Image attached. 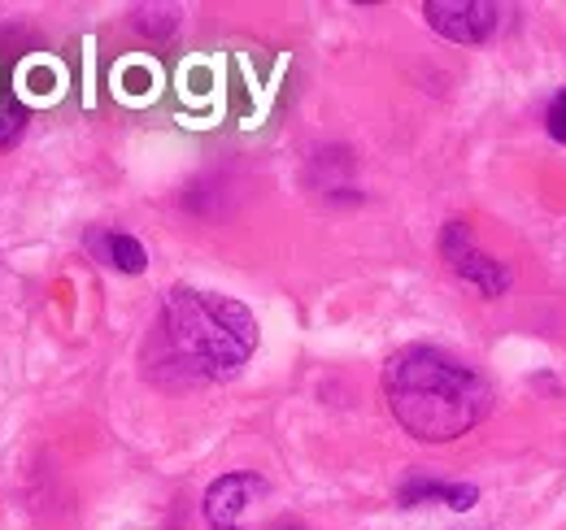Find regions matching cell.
Segmentation results:
<instances>
[{
	"mask_svg": "<svg viewBox=\"0 0 566 530\" xmlns=\"http://www.w3.org/2000/svg\"><path fill=\"white\" fill-rule=\"evenodd\" d=\"M258 348V318L218 292L175 287L153 331V374L161 383L235 379Z\"/></svg>",
	"mask_w": 566,
	"mask_h": 530,
	"instance_id": "1",
	"label": "cell"
},
{
	"mask_svg": "<svg viewBox=\"0 0 566 530\" xmlns=\"http://www.w3.org/2000/svg\"><path fill=\"white\" fill-rule=\"evenodd\" d=\"M384 400L406 435L423 444H453L489 417L493 388L458 357L410 343L384 361Z\"/></svg>",
	"mask_w": 566,
	"mask_h": 530,
	"instance_id": "2",
	"label": "cell"
},
{
	"mask_svg": "<svg viewBox=\"0 0 566 530\" xmlns=\"http://www.w3.org/2000/svg\"><path fill=\"white\" fill-rule=\"evenodd\" d=\"M440 257L449 262V269H453L462 283H471L480 296H501V292L510 287V269L475 244V235H471L467 222H449V226L440 231Z\"/></svg>",
	"mask_w": 566,
	"mask_h": 530,
	"instance_id": "3",
	"label": "cell"
},
{
	"mask_svg": "<svg viewBox=\"0 0 566 530\" xmlns=\"http://www.w3.org/2000/svg\"><path fill=\"white\" fill-rule=\"evenodd\" d=\"M423 18L453 44H484L501 26V9L493 0H427Z\"/></svg>",
	"mask_w": 566,
	"mask_h": 530,
	"instance_id": "4",
	"label": "cell"
},
{
	"mask_svg": "<svg viewBox=\"0 0 566 530\" xmlns=\"http://www.w3.org/2000/svg\"><path fill=\"white\" fill-rule=\"evenodd\" d=\"M262 496H266V483L258 474H244V469L222 474V478H213L210 491H206V522L213 530H244L249 509Z\"/></svg>",
	"mask_w": 566,
	"mask_h": 530,
	"instance_id": "5",
	"label": "cell"
},
{
	"mask_svg": "<svg viewBox=\"0 0 566 530\" xmlns=\"http://www.w3.org/2000/svg\"><path fill=\"white\" fill-rule=\"evenodd\" d=\"M397 500H401V505H449V509L467 513V509L480 500V491H475L471 483H436V478H410V483L397 491Z\"/></svg>",
	"mask_w": 566,
	"mask_h": 530,
	"instance_id": "6",
	"label": "cell"
},
{
	"mask_svg": "<svg viewBox=\"0 0 566 530\" xmlns=\"http://www.w3.org/2000/svg\"><path fill=\"white\" fill-rule=\"evenodd\" d=\"M87 248L96 253V262H105L109 269H123V274H144V265H148L144 244L123 235V231H92Z\"/></svg>",
	"mask_w": 566,
	"mask_h": 530,
	"instance_id": "7",
	"label": "cell"
},
{
	"mask_svg": "<svg viewBox=\"0 0 566 530\" xmlns=\"http://www.w3.org/2000/svg\"><path fill=\"white\" fill-rule=\"evenodd\" d=\"M27 127V114L22 109H0V148H9Z\"/></svg>",
	"mask_w": 566,
	"mask_h": 530,
	"instance_id": "8",
	"label": "cell"
},
{
	"mask_svg": "<svg viewBox=\"0 0 566 530\" xmlns=\"http://www.w3.org/2000/svg\"><path fill=\"white\" fill-rule=\"evenodd\" d=\"M545 127H549V135H554L558 144H566V92H558V96H554V105H549V118H545Z\"/></svg>",
	"mask_w": 566,
	"mask_h": 530,
	"instance_id": "9",
	"label": "cell"
},
{
	"mask_svg": "<svg viewBox=\"0 0 566 530\" xmlns=\"http://www.w3.org/2000/svg\"><path fill=\"white\" fill-rule=\"evenodd\" d=\"M283 530H301V527H283Z\"/></svg>",
	"mask_w": 566,
	"mask_h": 530,
	"instance_id": "10",
	"label": "cell"
}]
</instances>
